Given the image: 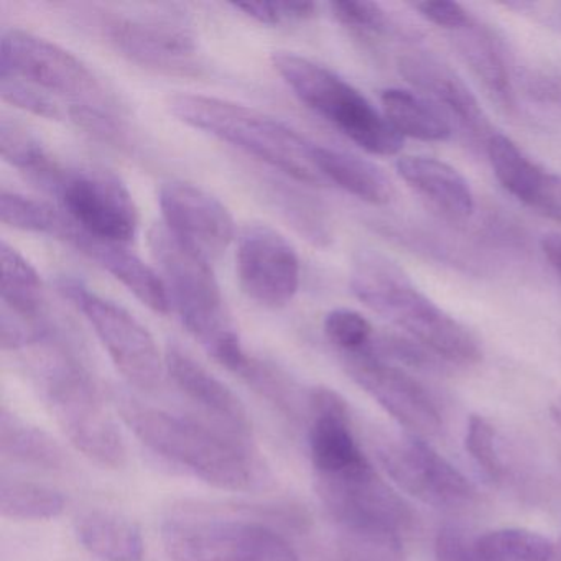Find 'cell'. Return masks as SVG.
<instances>
[{
  "mask_svg": "<svg viewBox=\"0 0 561 561\" xmlns=\"http://www.w3.org/2000/svg\"><path fill=\"white\" fill-rule=\"evenodd\" d=\"M42 188L51 193L61 211L93 238L127 245L139 232V213L133 195L110 170L58 165Z\"/></svg>",
  "mask_w": 561,
  "mask_h": 561,
  "instance_id": "cell-9",
  "label": "cell"
},
{
  "mask_svg": "<svg viewBox=\"0 0 561 561\" xmlns=\"http://www.w3.org/2000/svg\"><path fill=\"white\" fill-rule=\"evenodd\" d=\"M57 287L91 324L124 379L136 389L156 390L165 373V356L160 354L152 333L126 308L78 278L61 277Z\"/></svg>",
  "mask_w": 561,
  "mask_h": 561,
  "instance_id": "cell-8",
  "label": "cell"
},
{
  "mask_svg": "<svg viewBox=\"0 0 561 561\" xmlns=\"http://www.w3.org/2000/svg\"><path fill=\"white\" fill-rule=\"evenodd\" d=\"M399 71L422 96L455 119L472 142L488 146L494 136L491 123L465 81L438 58L425 51H409L399 58Z\"/></svg>",
  "mask_w": 561,
  "mask_h": 561,
  "instance_id": "cell-18",
  "label": "cell"
},
{
  "mask_svg": "<svg viewBox=\"0 0 561 561\" xmlns=\"http://www.w3.org/2000/svg\"><path fill=\"white\" fill-rule=\"evenodd\" d=\"M396 167L400 179L446 219L471 218L474 193L458 170L432 157H402Z\"/></svg>",
  "mask_w": 561,
  "mask_h": 561,
  "instance_id": "cell-21",
  "label": "cell"
},
{
  "mask_svg": "<svg viewBox=\"0 0 561 561\" xmlns=\"http://www.w3.org/2000/svg\"><path fill=\"white\" fill-rule=\"evenodd\" d=\"M0 219L9 228L61 242L67 241L75 228V222L61 209L8 190L0 195Z\"/></svg>",
  "mask_w": 561,
  "mask_h": 561,
  "instance_id": "cell-30",
  "label": "cell"
},
{
  "mask_svg": "<svg viewBox=\"0 0 561 561\" xmlns=\"http://www.w3.org/2000/svg\"><path fill=\"white\" fill-rule=\"evenodd\" d=\"M413 8L419 11L422 18L432 22L436 27L445 28V31L453 32V34H458V32L466 31V28L474 25L466 9L459 5L458 2L426 0V2L413 4Z\"/></svg>",
  "mask_w": 561,
  "mask_h": 561,
  "instance_id": "cell-42",
  "label": "cell"
},
{
  "mask_svg": "<svg viewBox=\"0 0 561 561\" xmlns=\"http://www.w3.org/2000/svg\"><path fill=\"white\" fill-rule=\"evenodd\" d=\"M0 153L5 162L24 172L41 186L60 165L34 134L9 119L0 123Z\"/></svg>",
  "mask_w": 561,
  "mask_h": 561,
  "instance_id": "cell-32",
  "label": "cell"
},
{
  "mask_svg": "<svg viewBox=\"0 0 561 561\" xmlns=\"http://www.w3.org/2000/svg\"><path fill=\"white\" fill-rule=\"evenodd\" d=\"M271 196L284 218L311 244L327 245L330 242L331 229L327 216L310 196L304 195L298 190L277 185H274Z\"/></svg>",
  "mask_w": 561,
  "mask_h": 561,
  "instance_id": "cell-33",
  "label": "cell"
},
{
  "mask_svg": "<svg viewBox=\"0 0 561 561\" xmlns=\"http://www.w3.org/2000/svg\"><path fill=\"white\" fill-rule=\"evenodd\" d=\"M117 410L130 432L153 455L221 491L252 489L257 478L249 445L199 420L175 415L129 396Z\"/></svg>",
  "mask_w": 561,
  "mask_h": 561,
  "instance_id": "cell-3",
  "label": "cell"
},
{
  "mask_svg": "<svg viewBox=\"0 0 561 561\" xmlns=\"http://www.w3.org/2000/svg\"><path fill=\"white\" fill-rule=\"evenodd\" d=\"M103 31L124 58L153 73L196 78L205 71L195 35L172 19L117 15L104 22Z\"/></svg>",
  "mask_w": 561,
  "mask_h": 561,
  "instance_id": "cell-12",
  "label": "cell"
},
{
  "mask_svg": "<svg viewBox=\"0 0 561 561\" xmlns=\"http://www.w3.org/2000/svg\"><path fill=\"white\" fill-rule=\"evenodd\" d=\"M479 561H551L554 547L548 538L525 528H497L476 537Z\"/></svg>",
  "mask_w": 561,
  "mask_h": 561,
  "instance_id": "cell-31",
  "label": "cell"
},
{
  "mask_svg": "<svg viewBox=\"0 0 561 561\" xmlns=\"http://www.w3.org/2000/svg\"><path fill=\"white\" fill-rule=\"evenodd\" d=\"M466 451L471 456L485 478L499 481L504 476V461L499 451L497 433L494 426L481 415L469 416L465 436Z\"/></svg>",
  "mask_w": 561,
  "mask_h": 561,
  "instance_id": "cell-38",
  "label": "cell"
},
{
  "mask_svg": "<svg viewBox=\"0 0 561 561\" xmlns=\"http://www.w3.org/2000/svg\"><path fill=\"white\" fill-rule=\"evenodd\" d=\"M169 111L180 123L242 150L297 182L324 183L314 162L317 146L254 107L203 94H176L169 100Z\"/></svg>",
  "mask_w": 561,
  "mask_h": 561,
  "instance_id": "cell-5",
  "label": "cell"
},
{
  "mask_svg": "<svg viewBox=\"0 0 561 561\" xmlns=\"http://www.w3.org/2000/svg\"><path fill=\"white\" fill-rule=\"evenodd\" d=\"M318 494L341 530L405 535L413 517L409 505L367 465L346 474L317 478Z\"/></svg>",
  "mask_w": 561,
  "mask_h": 561,
  "instance_id": "cell-13",
  "label": "cell"
},
{
  "mask_svg": "<svg viewBox=\"0 0 561 561\" xmlns=\"http://www.w3.org/2000/svg\"><path fill=\"white\" fill-rule=\"evenodd\" d=\"M65 244L71 245L104 272L123 284L140 304L157 314H169L172 310L165 284L159 272L134 254L127 245L93 238L75 225Z\"/></svg>",
  "mask_w": 561,
  "mask_h": 561,
  "instance_id": "cell-20",
  "label": "cell"
},
{
  "mask_svg": "<svg viewBox=\"0 0 561 561\" xmlns=\"http://www.w3.org/2000/svg\"><path fill=\"white\" fill-rule=\"evenodd\" d=\"M67 499L58 489L24 479H0V511L5 518L24 522H45L60 517Z\"/></svg>",
  "mask_w": 561,
  "mask_h": 561,
  "instance_id": "cell-29",
  "label": "cell"
},
{
  "mask_svg": "<svg viewBox=\"0 0 561 561\" xmlns=\"http://www.w3.org/2000/svg\"><path fill=\"white\" fill-rule=\"evenodd\" d=\"M550 412L554 422H557L558 425H561V397H558L557 402L551 405Z\"/></svg>",
  "mask_w": 561,
  "mask_h": 561,
  "instance_id": "cell-46",
  "label": "cell"
},
{
  "mask_svg": "<svg viewBox=\"0 0 561 561\" xmlns=\"http://www.w3.org/2000/svg\"><path fill=\"white\" fill-rule=\"evenodd\" d=\"M277 531L239 518L179 515L162 525V543L172 561H257Z\"/></svg>",
  "mask_w": 561,
  "mask_h": 561,
  "instance_id": "cell-14",
  "label": "cell"
},
{
  "mask_svg": "<svg viewBox=\"0 0 561 561\" xmlns=\"http://www.w3.org/2000/svg\"><path fill=\"white\" fill-rule=\"evenodd\" d=\"M323 331L340 354L366 350L374 341V328L359 311L336 308L324 317Z\"/></svg>",
  "mask_w": 561,
  "mask_h": 561,
  "instance_id": "cell-36",
  "label": "cell"
},
{
  "mask_svg": "<svg viewBox=\"0 0 561 561\" xmlns=\"http://www.w3.org/2000/svg\"><path fill=\"white\" fill-rule=\"evenodd\" d=\"M341 561H403V537L390 531L341 530Z\"/></svg>",
  "mask_w": 561,
  "mask_h": 561,
  "instance_id": "cell-34",
  "label": "cell"
},
{
  "mask_svg": "<svg viewBox=\"0 0 561 561\" xmlns=\"http://www.w3.org/2000/svg\"><path fill=\"white\" fill-rule=\"evenodd\" d=\"M239 377L244 379L252 389L257 390L268 402L275 403L282 412L290 413L291 416L297 413L300 407L297 386L274 364L251 357Z\"/></svg>",
  "mask_w": 561,
  "mask_h": 561,
  "instance_id": "cell-35",
  "label": "cell"
},
{
  "mask_svg": "<svg viewBox=\"0 0 561 561\" xmlns=\"http://www.w3.org/2000/svg\"><path fill=\"white\" fill-rule=\"evenodd\" d=\"M236 267L244 294L268 310L290 305L300 288L301 265L297 251L267 225L254 222L239 231Z\"/></svg>",
  "mask_w": 561,
  "mask_h": 561,
  "instance_id": "cell-15",
  "label": "cell"
},
{
  "mask_svg": "<svg viewBox=\"0 0 561 561\" xmlns=\"http://www.w3.org/2000/svg\"><path fill=\"white\" fill-rule=\"evenodd\" d=\"M232 9L262 25L301 24L317 15L313 2H234Z\"/></svg>",
  "mask_w": 561,
  "mask_h": 561,
  "instance_id": "cell-39",
  "label": "cell"
},
{
  "mask_svg": "<svg viewBox=\"0 0 561 561\" xmlns=\"http://www.w3.org/2000/svg\"><path fill=\"white\" fill-rule=\"evenodd\" d=\"M308 446L317 478L346 474L369 465L354 432L346 400L328 387L308 392Z\"/></svg>",
  "mask_w": 561,
  "mask_h": 561,
  "instance_id": "cell-17",
  "label": "cell"
},
{
  "mask_svg": "<svg viewBox=\"0 0 561 561\" xmlns=\"http://www.w3.org/2000/svg\"><path fill=\"white\" fill-rule=\"evenodd\" d=\"M163 356L165 373L185 399L198 407L216 428L249 445L254 425L242 400L182 347L172 344Z\"/></svg>",
  "mask_w": 561,
  "mask_h": 561,
  "instance_id": "cell-19",
  "label": "cell"
},
{
  "mask_svg": "<svg viewBox=\"0 0 561 561\" xmlns=\"http://www.w3.org/2000/svg\"><path fill=\"white\" fill-rule=\"evenodd\" d=\"M2 310L32 324L50 320L44 282L34 265L8 242L0 245Z\"/></svg>",
  "mask_w": 561,
  "mask_h": 561,
  "instance_id": "cell-24",
  "label": "cell"
},
{
  "mask_svg": "<svg viewBox=\"0 0 561 561\" xmlns=\"http://www.w3.org/2000/svg\"><path fill=\"white\" fill-rule=\"evenodd\" d=\"M159 203L167 229L205 261L221 259L238 238L231 211L193 183H163Z\"/></svg>",
  "mask_w": 561,
  "mask_h": 561,
  "instance_id": "cell-16",
  "label": "cell"
},
{
  "mask_svg": "<svg viewBox=\"0 0 561 561\" xmlns=\"http://www.w3.org/2000/svg\"><path fill=\"white\" fill-rule=\"evenodd\" d=\"M495 179L515 199L534 208L547 180V170L525 156L524 150L502 134L495 133L485 146Z\"/></svg>",
  "mask_w": 561,
  "mask_h": 561,
  "instance_id": "cell-28",
  "label": "cell"
},
{
  "mask_svg": "<svg viewBox=\"0 0 561 561\" xmlns=\"http://www.w3.org/2000/svg\"><path fill=\"white\" fill-rule=\"evenodd\" d=\"M341 356L347 376L407 433L428 439L442 432V412L433 393L409 370L377 354L373 343Z\"/></svg>",
  "mask_w": 561,
  "mask_h": 561,
  "instance_id": "cell-11",
  "label": "cell"
},
{
  "mask_svg": "<svg viewBox=\"0 0 561 561\" xmlns=\"http://www.w3.org/2000/svg\"><path fill=\"white\" fill-rule=\"evenodd\" d=\"M331 11L341 25L360 37H386L397 32L392 19L376 2L336 0L331 2Z\"/></svg>",
  "mask_w": 561,
  "mask_h": 561,
  "instance_id": "cell-37",
  "label": "cell"
},
{
  "mask_svg": "<svg viewBox=\"0 0 561 561\" xmlns=\"http://www.w3.org/2000/svg\"><path fill=\"white\" fill-rule=\"evenodd\" d=\"M35 379L68 442L101 468L119 469L127 451L116 420L101 399L77 341L64 327L41 344Z\"/></svg>",
  "mask_w": 561,
  "mask_h": 561,
  "instance_id": "cell-1",
  "label": "cell"
},
{
  "mask_svg": "<svg viewBox=\"0 0 561 561\" xmlns=\"http://www.w3.org/2000/svg\"><path fill=\"white\" fill-rule=\"evenodd\" d=\"M377 461L402 491L436 508L472 504L476 489L461 471L426 439L403 432L376 439Z\"/></svg>",
  "mask_w": 561,
  "mask_h": 561,
  "instance_id": "cell-10",
  "label": "cell"
},
{
  "mask_svg": "<svg viewBox=\"0 0 561 561\" xmlns=\"http://www.w3.org/2000/svg\"><path fill=\"white\" fill-rule=\"evenodd\" d=\"M0 453L19 465L45 471H61L68 466V456L60 443L8 407L0 410Z\"/></svg>",
  "mask_w": 561,
  "mask_h": 561,
  "instance_id": "cell-26",
  "label": "cell"
},
{
  "mask_svg": "<svg viewBox=\"0 0 561 561\" xmlns=\"http://www.w3.org/2000/svg\"><path fill=\"white\" fill-rule=\"evenodd\" d=\"M455 45L462 60L481 81L492 100L505 111L515 110V94L507 65L491 35L476 25L455 34Z\"/></svg>",
  "mask_w": 561,
  "mask_h": 561,
  "instance_id": "cell-27",
  "label": "cell"
},
{
  "mask_svg": "<svg viewBox=\"0 0 561 561\" xmlns=\"http://www.w3.org/2000/svg\"><path fill=\"white\" fill-rule=\"evenodd\" d=\"M383 116L399 136L422 142H445L451 137V119L428 98L389 88L380 94Z\"/></svg>",
  "mask_w": 561,
  "mask_h": 561,
  "instance_id": "cell-25",
  "label": "cell"
},
{
  "mask_svg": "<svg viewBox=\"0 0 561 561\" xmlns=\"http://www.w3.org/2000/svg\"><path fill=\"white\" fill-rule=\"evenodd\" d=\"M272 65L295 96L370 156L392 157L403 137L353 84L324 65L294 51H275Z\"/></svg>",
  "mask_w": 561,
  "mask_h": 561,
  "instance_id": "cell-6",
  "label": "cell"
},
{
  "mask_svg": "<svg viewBox=\"0 0 561 561\" xmlns=\"http://www.w3.org/2000/svg\"><path fill=\"white\" fill-rule=\"evenodd\" d=\"M350 287L369 310L405 331L438 359L456 366H472L482 359L478 337L433 304L387 255L357 252L351 265Z\"/></svg>",
  "mask_w": 561,
  "mask_h": 561,
  "instance_id": "cell-2",
  "label": "cell"
},
{
  "mask_svg": "<svg viewBox=\"0 0 561 561\" xmlns=\"http://www.w3.org/2000/svg\"><path fill=\"white\" fill-rule=\"evenodd\" d=\"M541 252L561 278V236L548 234L541 239Z\"/></svg>",
  "mask_w": 561,
  "mask_h": 561,
  "instance_id": "cell-45",
  "label": "cell"
},
{
  "mask_svg": "<svg viewBox=\"0 0 561 561\" xmlns=\"http://www.w3.org/2000/svg\"><path fill=\"white\" fill-rule=\"evenodd\" d=\"M531 209L561 222V175L548 172L540 196Z\"/></svg>",
  "mask_w": 561,
  "mask_h": 561,
  "instance_id": "cell-43",
  "label": "cell"
},
{
  "mask_svg": "<svg viewBox=\"0 0 561 561\" xmlns=\"http://www.w3.org/2000/svg\"><path fill=\"white\" fill-rule=\"evenodd\" d=\"M314 162L324 182L334 183L360 202L389 205L396 196L392 182L376 163L343 150L314 147Z\"/></svg>",
  "mask_w": 561,
  "mask_h": 561,
  "instance_id": "cell-23",
  "label": "cell"
},
{
  "mask_svg": "<svg viewBox=\"0 0 561 561\" xmlns=\"http://www.w3.org/2000/svg\"><path fill=\"white\" fill-rule=\"evenodd\" d=\"M149 248L183 327L216 363L241 376L252 356L226 310L209 262L183 245L165 225L150 229Z\"/></svg>",
  "mask_w": 561,
  "mask_h": 561,
  "instance_id": "cell-4",
  "label": "cell"
},
{
  "mask_svg": "<svg viewBox=\"0 0 561 561\" xmlns=\"http://www.w3.org/2000/svg\"><path fill=\"white\" fill-rule=\"evenodd\" d=\"M0 77L24 81L73 110L123 116V107L100 78L77 55L54 42L21 28H8L0 38Z\"/></svg>",
  "mask_w": 561,
  "mask_h": 561,
  "instance_id": "cell-7",
  "label": "cell"
},
{
  "mask_svg": "<svg viewBox=\"0 0 561 561\" xmlns=\"http://www.w3.org/2000/svg\"><path fill=\"white\" fill-rule=\"evenodd\" d=\"M531 94L541 103L551 104L561 110V77L537 81L531 84Z\"/></svg>",
  "mask_w": 561,
  "mask_h": 561,
  "instance_id": "cell-44",
  "label": "cell"
},
{
  "mask_svg": "<svg viewBox=\"0 0 561 561\" xmlns=\"http://www.w3.org/2000/svg\"><path fill=\"white\" fill-rule=\"evenodd\" d=\"M436 561H479L476 538L456 525H443L436 535Z\"/></svg>",
  "mask_w": 561,
  "mask_h": 561,
  "instance_id": "cell-41",
  "label": "cell"
},
{
  "mask_svg": "<svg viewBox=\"0 0 561 561\" xmlns=\"http://www.w3.org/2000/svg\"><path fill=\"white\" fill-rule=\"evenodd\" d=\"M0 94L5 103L35 116L51 121L64 117V111L55 98L15 78L0 77Z\"/></svg>",
  "mask_w": 561,
  "mask_h": 561,
  "instance_id": "cell-40",
  "label": "cell"
},
{
  "mask_svg": "<svg viewBox=\"0 0 561 561\" xmlns=\"http://www.w3.org/2000/svg\"><path fill=\"white\" fill-rule=\"evenodd\" d=\"M78 541L101 561H144L146 541L136 522L116 512H84L75 522Z\"/></svg>",
  "mask_w": 561,
  "mask_h": 561,
  "instance_id": "cell-22",
  "label": "cell"
}]
</instances>
